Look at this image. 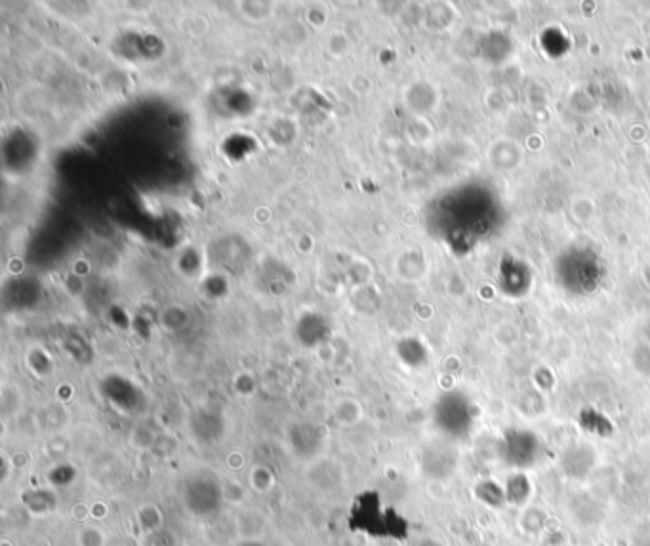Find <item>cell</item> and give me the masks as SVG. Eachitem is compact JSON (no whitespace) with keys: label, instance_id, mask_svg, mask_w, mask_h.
Segmentation results:
<instances>
[{"label":"cell","instance_id":"obj_1","mask_svg":"<svg viewBox=\"0 0 650 546\" xmlns=\"http://www.w3.org/2000/svg\"><path fill=\"white\" fill-rule=\"evenodd\" d=\"M239 531L243 535V539H248V541H258V537L262 535L264 531L265 520L264 516L260 512H254V510H246L241 516H239Z\"/></svg>","mask_w":650,"mask_h":546},{"label":"cell","instance_id":"obj_2","mask_svg":"<svg viewBox=\"0 0 650 546\" xmlns=\"http://www.w3.org/2000/svg\"><path fill=\"white\" fill-rule=\"evenodd\" d=\"M77 539H79V545L81 546L107 545V537H105V533H103L100 527H96V525H88V527L81 529V533H79Z\"/></svg>","mask_w":650,"mask_h":546},{"label":"cell","instance_id":"obj_3","mask_svg":"<svg viewBox=\"0 0 650 546\" xmlns=\"http://www.w3.org/2000/svg\"><path fill=\"white\" fill-rule=\"evenodd\" d=\"M252 482H258L254 483L256 489H260L262 493H267L271 489V485H273V478H271L269 472H265L264 468H258L254 472V476H252Z\"/></svg>","mask_w":650,"mask_h":546},{"label":"cell","instance_id":"obj_4","mask_svg":"<svg viewBox=\"0 0 650 546\" xmlns=\"http://www.w3.org/2000/svg\"><path fill=\"white\" fill-rule=\"evenodd\" d=\"M237 546H264V545H260L258 541H248V539H243V541H241V543H239V545Z\"/></svg>","mask_w":650,"mask_h":546}]
</instances>
